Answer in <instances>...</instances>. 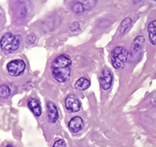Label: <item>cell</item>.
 I'll return each mask as SVG.
<instances>
[{"mask_svg":"<svg viewBox=\"0 0 156 147\" xmlns=\"http://www.w3.org/2000/svg\"><path fill=\"white\" fill-rule=\"evenodd\" d=\"M23 36L18 31L9 29L0 34V54L12 55L23 48Z\"/></svg>","mask_w":156,"mask_h":147,"instance_id":"6da1fadb","label":"cell"},{"mask_svg":"<svg viewBox=\"0 0 156 147\" xmlns=\"http://www.w3.org/2000/svg\"><path fill=\"white\" fill-rule=\"evenodd\" d=\"M51 76L55 82L66 83L72 74V59L69 55L60 54L57 56L50 67Z\"/></svg>","mask_w":156,"mask_h":147,"instance_id":"7a4b0ae2","label":"cell"},{"mask_svg":"<svg viewBox=\"0 0 156 147\" xmlns=\"http://www.w3.org/2000/svg\"><path fill=\"white\" fill-rule=\"evenodd\" d=\"M30 0H9V12L12 24L20 26L28 21L31 14Z\"/></svg>","mask_w":156,"mask_h":147,"instance_id":"3957f363","label":"cell"},{"mask_svg":"<svg viewBox=\"0 0 156 147\" xmlns=\"http://www.w3.org/2000/svg\"><path fill=\"white\" fill-rule=\"evenodd\" d=\"M27 70V64L24 58L15 57L9 60L3 69V75L7 81L15 83L25 76Z\"/></svg>","mask_w":156,"mask_h":147,"instance_id":"277c9868","label":"cell"},{"mask_svg":"<svg viewBox=\"0 0 156 147\" xmlns=\"http://www.w3.org/2000/svg\"><path fill=\"white\" fill-rule=\"evenodd\" d=\"M17 91L18 87L15 83L7 80L0 82V105L9 103Z\"/></svg>","mask_w":156,"mask_h":147,"instance_id":"5b68a950","label":"cell"},{"mask_svg":"<svg viewBox=\"0 0 156 147\" xmlns=\"http://www.w3.org/2000/svg\"><path fill=\"white\" fill-rule=\"evenodd\" d=\"M128 58V51L123 46H118L113 49L111 52L110 60L111 64L115 67L116 70H119L121 67H123L124 65L127 62Z\"/></svg>","mask_w":156,"mask_h":147,"instance_id":"8992f818","label":"cell"},{"mask_svg":"<svg viewBox=\"0 0 156 147\" xmlns=\"http://www.w3.org/2000/svg\"><path fill=\"white\" fill-rule=\"evenodd\" d=\"M97 0H74L72 4V10L75 13H83L95 7Z\"/></svg>","mask_w":156,"mask_h":147,"instance_id":"52a82bcc","label":"cell"},{"mask_svg":"<svg viewBox=\"0 0 156 147\" xmlns=\"http://www.w3.org/2000/svg\"><path fill=\"white\" fill-rule=\"evenodd\" d=\"M27 107L31 111L35 117L39 118L42 115V109L40 100L35 97H28L27 99Z\"/></svg>","mask_w":156,"mask_h":147,"instance_id":"ba28073f","label":"cell"},{"mask_svg":"<svg viewBox=\"0 0 156 147\" xmlns=\"http://www.w3.org/2000/svg\"><path fill=\"white\" fill-rule=\"evenodd\" d=\"M46 115L49 123L51 124L57 123V121L58 120L59 114L58 107L52 101H47L46 102Z\"/></svg>","mask_w":156,"mask_h":147,"instance_id":"9c48e42d","label":"cell"},{"mask_svg":"<svg viewBox=\"0 0 156 147\" xmlns=\"http://www.w3.org/2000/svg\"><path fill=\"white\" fill-rule=\"evenodd\" d=\"M100 84L105 90H108L113 82V74L108 69H105L99 76Z\"/></svg>","mask_w":156,"mask_h":147,"instance_id":"30bf717a","label":"cell"},{"mask_svg":"<svg viewBox=\"0 0 156 147\" xmlns=\"http://www.w3.org/2000/svg\"><path fill=\"white\" fill-rule=\"evenodd\" d=\"M65 107L69 111L76 112L78 111H80L81 104H80L79 99L77 97H75L74 96H69L65 99Z\"/></svg>","mask_w":156,"mask_h":147,"instance_id":"8fae6325","label":"cell"},{"mask_svg":"<svg viewBox=\"0 0 156 147\" xmlns=\"http://www.w3.org/2000/svg\"><path fill=\"white\" fill-rule=\"evenodd\" d=\"M84 127V121L80 116H74L73 117L68 124V128L73 133L79 132Z\"/></svg>","mask_w":156,"mask_h":147,"instance_id":"7c38bea8","label":"cell"},{"mask_svg":"<svg viewBox=\"0 0 156 147\" xmlns=\"http://www.w3.org/2000/svg\"><path fill=\"white\" fill-rule=\"evenodd\" d=\"M149 39L152 45H156V20L151 21L148 26Z\"/></svg>","mask_w":156,"mask_h":147,"instance_id":"4fadbf2b","label":"cell"},{"mask_svg":"<svg viewBox=\"0 0 156 147\" xmlns=\"http://www.w3.org/2000/svg\"><path fill=\"white\" fill-rule=\"evenodd\" d=\"M90 86V81L86 77H82L80 79H78L74 84V87L77 90H82V91L87 89Z\"/></svg>","mask_w":156,"mask_h":147,"instance_id":"5bb4252c","label":"cell"},{"mask_svg":"<svg viewBox=\"0 0 156 147\" xmlns=\"http://www.w3.org/2000/svg\"><path fill=\"white\" fill-rule=\"evenodd\" d=\"M132 26V19L131 18H125L123 21L121 22L120 24V26H119V34L122 36V35H125V34L130 30Z\"/></svg>","mask_w":156,"mask_h":147,"instance_id":"9a60e30c","label":"cell"},{"mask_svg":"<svg viewBox=\"0 0 156 147\" xmlns=\"http://www.w3.org/2000/svg\"><path fill=\"white\" fill-rule=\"evenodd\" d=\"M145 41V38L143 36H137L133 42V48L135 52H138Z\"/></svg>","mask_w":156,"mask_h":147,"instance_id":"2e32d148","label":"cell"},{"mask_svg":"<svg viewBox=\"0 0 156 147\" xmlns=\"http://www.w3.org/2000/svg\"><path fill=\"white\" fill-rule=\"evenodd\" d=\"M5 24H6V16H5L3 9L0 7V29L4 27Z\"/></svg>","mask_w":156,"mask_h":147,"instance_id":"e0dca14e","label":"cell"},{"mask_svg":"<svg viewBox=\"0 0 156 147\" xmlns=\"http://www.w3.org/2000/svg\"><path fill=\"white\" fill-rule=\"evenodd\" d=\"M36 39H37V38L34 34H30V35H28L26 39V43L28 45H33L36 42Z\"/></svg>","mask_w":156,"mask_h":147,"instance_id":"ac0fdd59","label":"cell"},{"mask_svg":"<svg viewBox=\"0 0 156 147\" xmlns=\"http://www.w3.org/2000/svg\"><path fill=\"white\" fill-rule=\"evenodd\" d=\"M52 147H66V142L63 139H58L53 143Z\"/></svg>","mask_w":156,"mask_h":147,"instance_id":"d6986e66","label":"cell"},{"mask_svg":"<svg viewBox=\"0 0 156 147\" xmlns=\"http://www.w3.org/2000/svg\"><path fill=\"white\" fill-rule=\"evenodd\" d=\"M0 147H18V146L14 142H8V141H6V142H2V144L0 145Z\"/></svg>","mask_w":156,"mask_h":147,"instance_id":"ffe728a7","label":"cell"},{"mask_svg":"<svg viewBox=\"0 0 156 147\" xmlns=\"http://www.w3.org/2000/svg\"><path fill=\"white\" fill-rule=\"evenodd\" d=\"M79 29H80V26H79V24H78V22H73V24L70 27V30L73 31V32H76V31H78Z\"/></svg>","mask_w":156,"mask_h":147,"instance_id":"44dd1931","label":"cell"},{"mask_svg":"<svg viewBox=\"0 0 156 147\" xmlns=\"http://www.w3.org/2000/svg\"><path fill=\"white\" fill-rule=\"evenodd\" d=\"M2 81V74H1V70H0V82Z\"/></svg>","mask_w":156,"mask_h":147,"instance_id":"7402d4cb","label":"cell"},{"mask_svg":"<svg viewBox=\"0 0 156 147\" xmlns=\"http://www.w3.org/2000/svg\"><path fill=\"white\" fill-rule=\"evenodd\" d=\"M153 1H156V0H153Z\"/></svg>","mask_w":156,"mask_h":147,"instance_id":"603a6c76","label":"cell"}]
</instances>
